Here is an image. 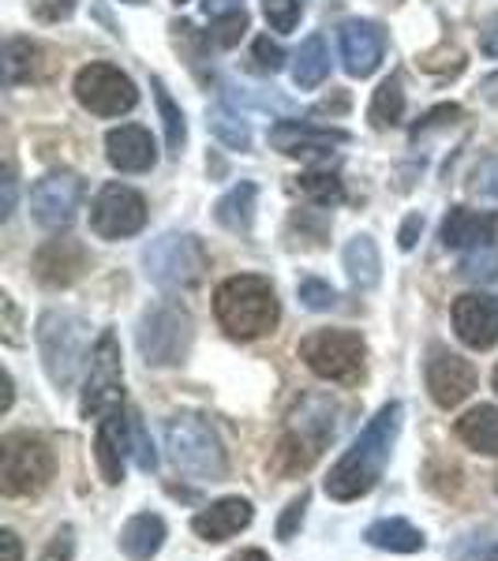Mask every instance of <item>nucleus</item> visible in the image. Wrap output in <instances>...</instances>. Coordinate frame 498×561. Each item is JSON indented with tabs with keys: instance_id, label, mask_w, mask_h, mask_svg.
Masks as SVG:
<instances>
[{
	"instance_id": "nucleus-44",
	"label": "nucleus",
	"mask_w": 498,
	"mask_h": 561,
	"mask_svg": "<svg viewBox=\"0 0 498 561\" xmlns=\"http://www.w3.org/2000/svg\"><path fill=\"white\" fill-rule=\"evenodd\" d=\"M454 121H461V105H439V108H431V113L423 116L420 124H416L412 135H423V131L442 128V124H454Z\"/></svg>"
},
{
	"instance_id": "nucleus-20",
	"label": "nucleus",
	"mask_w": 498,
	"mask_h": 561,
	"mask_svg": "<svg viewBox=\"0 0 498 561\" xmlns=\"http://www.w3.org/2000/svg\"><path fill=\"white\" fill-rule=\"evenodd\" d=\"M105 158L121 173H147V169H154V161H158V147H154L147 128L121 124V128L105 135Z\"/></svg>"
},
{
	"instance_id": "nucleus-1",
	"label": "nucleus",
	"mask_w": 498,
	"mask_h": 561,
	"mask_svg": "<svg viewBox=\"0 0 498 561\" xmlns=\"http://www.w3.org/2000/svg\"><path fill=\"white\" fill-rule=\"evenodd\" d=\"M401 415L405 409L397 401L383 404L375 412V420L356 434V442L338 457V465L326 476V494L333 502H356V497L375 491V483L383 479L386 465L394 457L397 434H401Z\"/></svg>"
},
{
	"instance_id": "nucleus-57",
	"label": "nucleus",
	"mask_w": 498,
	"mask_h": 561,
	"mask_svg": "<svg viewBox=\"0 0 498 561\" xmlns=\"http://www.w3.org/2000/svg\"><path fill=\"white\" fill-rule=\"evenodd\" d=\"M177 4H184V0H177Z\"/></svg>"
},
{
	"instance_id": "nucleus-29",
	"label": "nucleus",
	"mask_w": 498,
	"mask_h": 561,
	"mask_svg": "<svg viewBox=\"0 0 498 561\" xmlns=\"http://www.w3.org/2000/svg\"><path fill=\"white\" fill-rule=\"evenodd\" d=\"M405 116V90H401V79L391 76L383 87L371 94V105H367V121L375 131H386V128H397Z\"/></svg>"
},
{
	"instance_id": "nucleus-31",
	"label": "nucleus",
	"mask_w": 498,
	"mask_h": 561,
	"mask_svg": "<svg viewBox=\"0 0 498 561\" xmlns=\"http://www.w3.org/2000/svg\"><path fill=\"white\" fill-rule=\"evenodd\" d=\"M154 102H158V113H161V124H166V142H169V153L180 158L184 153V142H188V124H184V108H180L161 79H154Z\"/></svg>"
},
{
	"instance_id": "nucleus-25",
	"label": "nucleus",
	"mask_w": 498,
	"mask_h": 561,
	"mask_svg": "<svg viewBox=\"0 0 498 561\" xmlns=\"http://www.w3.org/2000/svg\"><path fill=\"white\" fill-rule=\"evenodd\" d=\"M256 198H259V187L251 184V180H244V184H237L233 192H225L214 206L217 225L229 232H251V221H256Z\"/></svg>"
},
{
	"instance_id": "nucleus-36",
	"label": "nucleus",
	"mask_w": 498,
	"mask_h": 561,
	"mask_svg": "<svg viewBox=\"0 0 498 561\" xmlns=\"http://www.w3.org/2000/svg\"><path fill=\"white\" fill-rule=\"evenodd\" d=\"M262 15H267L270 31L288 34V31H296V23H301L304 4L301 0H262Z\"/></svg>"
},
{
	"instance_id": "nucleus-14",
	"label": "nucleus",
	"mask_w": 498,
	"mask_h": 561,
	"mask_svg": "<svg viewBox=\"0 0 498 561\" xmlns=\"http://www.w3.org/2000/svg\"><path fill=\"white\" fill-rule=\"evenodd\" d=\"M423 375H428V393L439 409H457L476 389V367L450 348H431V359Z\"/></svg>"
},
{
	"instance_id": "nucleus-16",
	"label": "nucleus",
	"mask_w": 498,
	"mask_h": 561,
	"mask_svg": "<svg viewBox=\"0 0 498 561\" xmlns=\"http://www.w3.org/2000/svg\"><path fill=\"white\" fill-rule=\"evenodd\" d=\"M454 330L461 345L491 348L498 345V300L484 293H465L454 300Z\"/></svg>"
},
{
	"instance_id": "nucleus-50",
	"label": "nucleus",
	"mask_w": 498,
	"mask_h": 561,
	"mask_svg": "<svg viewBox=\"0 0 498 561\" xmlns=\"http://www.w3.org/2000/svg\"><path fill=\"white\" fill-rule=\"evenodd\" d=\"M203 12L211 20H222V15H233V12H244L240 0H203Z\"/></svg>"
},
{
	"instance_id": "nucleus-49",
	"label": "nucleus",
	"mask_w": 498,
	"mask_h": 561,
	"mask_svg": "<svg viewBox=\"0 0 498 561\" xmlns=\"http://www.w3.org/2000/svg\"><path fill=\"white\" fill-rule=\"evenodd\" d=\"M479 49L487 53V57H498V15L484 23V31H479Z\"/></svg>"
},
{
	"instance_id": "nucleus-53",
	"label": "nucleus",
	"mask_w": 498,
	"mask_h": 561,
	"mask_svg": "<svg viewBox=\"0 0 498 561\" xmlns=\"http://www.w3.org/2000/svg\"><path fill=\"white\" fill-rule=\"evenodd\" d=\"M12 397H15V386H12V375L4 370V401H0V412L12 409Z\"/></svg>"
},
{
	"instance_id": "nucleus-45",
	"label": "nucleus",
	"mask_w": 498,
	"mask_h": 561,
	"mask_svg": "<svg viewBox=\"0 0 498 561\" xmlns=\"http://www.w3.org/2000/svg\"><path fill=\"white\" fill-rule=\"evenodd\" d=\"M34 12H38V20H45V23H57L76 12V0H38Z\"/></svg>"
},
{
	"instance_id": "nucleus-27",
	"label": "nucleus",
	"mask_w": 498,
	"mask_h": 561,
	"mask_svg": "<svg viewBox=\"0 0 498 561\" xmlns=\"http://www.w3.org/2000/svg\"><path fill=\"white\" fill-rule=\"evenodd\" d=\"M346 274L356 288H375L383 277V259L371 237H352L346 243Z\"/></svg>"
},
{
	"instance_id": "nucleus-2",
	"label": "nucleus",
	"mask_w": 498,
	"mask_h": 561,
	"mask_svg": "<svg viewBox=\"0 0 498 561\" xmlns=\"http://www.w3.org/2000/svg\"><path fill=\"white\" fill-rule=\"evenodd\" d=\"M214 314L229 337L256 341V337L274 333L278 319H282V307H278V293L267 277L240 274V277H229L217 285Z\"/></svg>"
},
{
	"instance_id": "nucleus-38",
	"label": "nucleus",
	"mask_w": 498,
	"mask_h": 561,
	"mask_svg": "<svg viewBox=\"0 0 498 561\" xmlns=\"http://www.w3.org/2000/svg\"><path fill=\"white\" fill-rule=\"evenodd\" d=\"M296 296H301V304L307 311H330L333 304H338V293H333V285H326L319 277H304L301 288H296Z\"/></svg>"
},
{
	"instance_id": "nucleus-17",
	"label": "nucleus",
	"mask_w": 498,
	"mask_h": 561,
	"mask_svg": "<svg viewBox=\"0 0 498 561\" xmlns=\"http://www.w3.org/2000/svg\"><path fill=\"white\" fill-rule=\"evenodd\" d=\"M87 270V248L71 237H60V240H49L45 248H38L34 255V277L49 288H68L83 277Z\"/></svg>"
},
{
	"instance_id": "nucleus-3",
	"label": "nucleus",
	"mask_w": 498,
	"mask_h": 561,
	"mask_svg": "<svg viewBox=\"0 0 498 561\" xmlns=\"http://www.w3.org/2000/svg\"><path fill=\"white\" fill-rule=\"evenodd\" d=\"M333 431H338L333 404L326 397H307L301 409L288 415V427L274 454V468L282 476H304L322 457V449L330 446Z\"/></svg>"
},
{
	"instance_id": "nucleus-6",
	"label": "nucleus",
	"mask_w": 498,
	"mask_h": 561,
	"mask_svg": "<svg viewBox=\"0 0 498 561\" xmlns=\"http://www.w3.org/2000/svg\"><path fill=\"white\" fill-rule=\"evenodd\" d=\"M57 472L49 442L31 431H15L0 442V491L4 497H31L49 486Z\"/></svg>"
},
{
	"instance_id": "nucleus-28",
	"label": "nucleus",
	"mask_w": 498,
	"mask_h": 561,
	"mask_svg": "<svg viewBox=\"0 0 498 561\" xmlns=\"http://www.w3.org/2000/svg\"><path fill=\"white\" fill-rule=\"evenodd\" d=\"M326 76H330V49L319 34H312L293 57V83L301 90H315Z\"/></svg>"
},
{
	"instance_id": "nucleus-51",
	"label": "nucleus",
	"mask_w": 498,
	"mask_h": 561,
	"mask_svg": "<svg viewBox=\"0 0 498 561\" xmlns=\"http://www.w3.org/2000/svg\"><path fill=\"white\" fill-rule=\"evenodd\" d=\"M0 547H4V561H23V547H20V536L15 531H0Z\"/></svg>"
},
{
	"instance_id": "nucleus-19",
	"label": "nucleus",
	"mask_w": 498,
	"mask_h": 561,
	"mask_svg": "<svg viewBox=\"0 0 498 561\" xmlns=\"http://www.w3.org/2000/svg\"><path fill=\"white\" fill-rule=\"evenodd\" d=\"M349 142L346 131L338 128H315L304 121H278L270 128V147L288 153V158H315V153H330V147Z\"/></svg>"
},
{
	"instance_id": "nucleus-30",
	"label": "nucleus",
	"mask_w": 498,
	"mask_h": 561,
	"mask_svg": "<svg viewBox=\"0 0 498 561\" xmlns=\"http://www.w3.org/2000/svg\"><path fill=\"white\" fill-rule=\"evenodd\" d=\"M206 128H211L214 139L225 142L229 150H251V128H248V121H244L240 113H233V108H225V105L206 108Z\"/></svg>"
},
{
	"instance_id": "nucleus-56",
	"label": "nucleus",
	"mask_w": 498,
	"mask_h": 561,
	"mask_svg": "<svg viewBox=\"0 0 498 561\" xmlns=\"http://www.w3.org/2000/svg\"><path fill=\"white\" fill-rule=\"evenodd\" d=\"M128 4H143V0H128Z\"/></svg>"
},
{
	"instance_id": "nucleus-26",
	"label": "nucleus",
	"mask_w": 498,
	"mask_h": 561,
	"mask_svg": "<svg viewBox=\"0 0 498 561\" xmlns=\"http://www.w3.org/2000/svg\"><path fill=\"white\" fill-rule=\"evenodd\" d=\"M457 438L468 449L487 457H498V409L495 404H479V409L465 412L457 420Z\"/></svg>"
},
{
	"instance_id": "nucleus-4",
	"label": "nucleus",
	"mask_w": 498,
	"mask_h": 561,
	"mask_svg": "<svg viewBox=\"0 0 498 561\" xmlns=\"http://www.w3.org/2000/svg\"><path fill=\"white\" fill-rule=\"evenodd\" d=\"M166 449L177 472H184L195 483H217L229 472L222 438L203 415H173V420H166Z\"/></svg>"
},
{
	"instance_id": "nucleus-10",
	"label": "nucleus",
	"mask_w": 498,
	"mask_h": 561,
	"mask_svg": "<svg viewBox=\"0 0 498 561\" xmlns=\"http://www.w3.org/2000/svg\"><path fill=\"white\" fill-rule=\"evenodd\" d=\"M124 409V367H121V341L113 330H105L102 337L90 348V370H87V386H83V401L79 412L83 420H102V415Z\"/></svg>"
},
{
	"instance_id": "nucleus-18",
	"label": "nucleus",
	"mask_w": 498,
	"mask_h": 561,
	"mask_svg": "<svg viewBox=\"0 0 498 561\" xmlns=\"http://www.w3.org/2000/svg\"><path fill=\"white\" fill-rule=\"evenodd\" d=\"M132 446V427H128V412L116 409L98 420L94 434V457H98V472L109 486L124 483V454Z\"/></svg>"
},
{
	"instance_id": "nucleus-24",
	"label": "nucleus",
	"mask_w": 498,
	"mask_h": 561,
	"mask_svg": "<svg viewBox=\"0 0 498 561\" xmlns=\"http://www.w3.org/2000/svg\"><path fill=\"white\" fill-rule=\"evenodd\" d=\"M364 539L371 542L375 550H391V554H420L423 547H428V539H423L420 528H412L409 520L401 517H383L375 520L371 528L364 531Z\"/></svg>"
},
{
	"instance_id": "nucleus-23",
	"label": "nucleus",
	"mask_w": 498,
	"mask_h": 561,
	"mask_svg": "<svg viewBox=\"0 0 498 561\" xmlns=\"http://www.w3.org/2000/svg\"><path fill=\"white\" fill-rule=\"evenodd\" d=\"M166 536H169V528L158 513H135L121 528V550H124V558H132V561H150L166 547Z\"/></svg>"
},
{
	"instance_id": "nucleus-15",
	"label": "nucleus",
	"mask_w": 498,
	"mask_h": 561,
	"mask_svg": "<svg viewBox=\"0 0 498 561\" xmlns=\"http://www.w3.org/2000/svg\"><path fill=\"white\" fill-rule=\"evenodd\" d=\"M386 53V31L371 20H349L341 23V60L346 71L356 79L375 76V68L383 65Z\"/></svg>"
},
{
	"instance_id": "nucleus-21",
	"label": "nucleus",
	"mask_w": 498,
	"mask_h": 561,
	"mask_svg": "<svg viewBox=\"0 0 498 561\" xmlns=\"http://www.w3.org/2000/svg\"><path fill=\"white\" fill-rule=\"evenodd\" d=\"M251 517H256L251 502H244V497H222V502H214L211 510L195 513L192 531L206 542H225V539L240 536V531L251 524Z\"/></svg>"
},
{
	"instance_id": "nucleus-52",
	"label": "nucleus",
	"mask_w": 498,
	"mask_h": 561,
	"mask_svg": "<svg viewBox=\"0 0 498 561\" xmlns=\"http://www.w3.org/2000/svg\"><path fill=\"white\" fill-rule=\"evenodd\" d=\"M479 94H484L491 105H498V71H495V76H487L484 83H479Z\"/></svg>"
},
{
	"instance_id": "nucleus-11",
	"label": "nucleus",
	"mask_w": 498,
	"mask_h": 561,
	"mask_svg": "<svg viewBox=\"0 0 498 561\" xmlns=\"http://www.w3.org/2000/svg\"><path fill=\"white\" fill-rule=\"evenodd\" d=\"M76 98L94 116H124L139 102V90L121 68L113 65H87L76 76Z\"/></svg>"
},
{
	"instance_id": "nucleus-32",
	"label": "nucleus",
	"mask_w": 498,
	"mask_h": 561,
	"mask_svg": "<svg viewBox=\"0 0 498 561\" xmlns=\"http://www.w3.org/2000/svg\"><path fill=\"white\" fill-rule=\"evenodd\" d=\"M38 57H42V49L31 38H12V42H8L4 45V83L15 87V83H26V79H34Z\"/></svg>"
},
{
	"instance_id": "nucleus-54",
	"label": "nucleus",
	"mask_w": 498,
	"mask_h": 561,
	"mask_svg": "<svg viewBox=\"0 0 498 561\" xmlns=\"http://www.w3.org/2000/svg\"><path fill=\"white\" fill-rule=\"evenodd\" d=\"M229 561H270L262 550H240V554H233Z\"/></svg>"
},
{
	"instance_id": "nucleus-22",
	"label": "nucleus",
	"mask_w": 498,
	"mask_h": 561,
	"mask_svg": "<svg viewBox=\"0 0 498 561\" xmlns=\"http://www.w3.org/2000/svg\"><path fill=\"white\" fill-rule=\"evenodd\" d=\"M498 232L495 214L484 210H468V206H454L442 221V248L450 251H465V248H484L491 243Z\"/></svg>"
},
{
	"instance_id": "nucleus-55",
	"label": "nucleus",
	"mask_w": 498,
	"mask_h": 561,
	"mask_svg": "<svg viewBox=\"0 0 498 561\" xmlns=\"http://www.w3.org/2000/svg\"><path fill=\"white\" fill-rule=\"evenodd\" d=\"M491 382H495V389H498V367H495V378H491Z\"/></svg>"
},
{
	"instance_id": "nucleus-41",
	"label": "nucleus",
	"mask_w": 498,
	"mask_h": 561,
	"mask_svg": "<svg viewBox=\"0 0 498 561\" xmlns=\"http://www.w3.org/2000/svg\"><path fill=\"white\" fill-rule=\"evenodd\" d=\"M244 31H248V15L244 12H233V15H222V20H214V31H211V38L222 45V49H233L240 38H244Z\"/></svg>"
},
{
	"instance_id": "nucleus-12",
	"label": "nucleus",
	"mask_w": 498,
	"mask_h": 561,
	"mask_svg": "<svg viewBox=\"0 0 498 561\" xmlns=\"http://www.w3.org/2000/svg\"><path fill=\"white\" fill-rule=\"evenodd\" d=\"M147 225V203L128 184H105L90 206V229L102 240H128Z\"/></svg>"
},
{
	"instance_id": "nucleus-34",
	"label": "nucleus",
	"mask_w": 498,
	"mask_h": 561,
	"mask_svg": "<svg viewBox=\"0 0 498 561\" xmlns=\"http://www.w3.org/2000/svg\"><path fill=\"white\" fill-rule=\"evenodd\" d=\"M461 277L465 280H498V248L495 243H484V248H473L465 259H461Z\"/></svg>"
},
{
	"instance_id": "nucleus-7",
	"label": "nucleus",
	"mask_w": 498,
	"mask_h": 561,
	"mask_svg": "<svg viewBox=\"0 0 498 561\" xmlns=\"http://www.w3.org/2000/svg\"><path fill=\"white\" fill-rule=\"evenodd\" d=\"M87 322L68 311H45L38 319V352L45 375L57 389H68L76 382L87 356Z\"/></svg>"
},
{
	"instance_id": "nucleus-8",
	"label": "nucleus",
	"mask_w": 498,
	"mask_h": 561,
	"mask_svg": "<svg viewBox=\"0 0 498 561\" xmlns=\"http://www.w3.org/2000/svg\"><path fill=\"white\" fill-rule=\"evenodd\" d=\"M364 341L352 330H315L301 341V359L326 382L356 386L364 378Z\"/></svg>"
},
{
	"instance_id": "nucleus-46",
	"label": "nucleus",
	"mask_w": 498,
	"mask_h": 561,
	"mask_svg": "<svg viewBox=\"0 0 498 561\" xmlns=\"http://www.w3.org/2000/svg\"><path fill=\"white\" fill-rule=\"evenodd\" d=\"M0 307H4V322H8L4 341H8V345H15V341H20V314H15L12 296H0Z\"/></svg>"
},
{
	"instance_id": "nucleus-48",
	"label": "nucleus",
	"mask_w": 498,
	"mask_h": 561,
	"mask_svg": "<svg viewBox=\"0 0 498 561\" xmlns=\"http://www.w3.org/2000/svg\"><path fill=\"white\" fill-rule=\"evenodd\" d=\"M423 232V217L420 214H412V217H405V225H401V237H397V243H401L405 251H412L416 248V237Z\"/></svg>"
},
{
	"instance_id": "nucleus-42",
	"label": "nucleus",
	"mask_w": 498,
	"mask_h": 561,
	"mask_svg": "<svg viewBox=\"0 0 498 561\" xmlns=\"http://www.w3.org/2000/svg\"><path fill=\"white\" fill-rule=\"evenodd\" d=\"M307 502H312V494L301 491L293 497V502L285 505V513H282V520H278V539H293L296 531H301V524H304V513H307Z\"/></svg>"
},
{
	"instance_id": "nucleus-40",
	"label": "nucleus",
	"mask_w": 498,
	"mask_h": 561,
	"mask_svg": "<svg viewBox=\"0 0 498 561\" xmlns=\"http://www.w3.org/2000/svg\"><path fill=\"white\" fill-rule=\"evenodd\" d=\"M285 65V49L278 42H270L267 34L262 38H256V45H251V68L262 71V76H274L278 68Z\"/></svg>"
},
{
	"instance_id": "nucleus-5",
	"label": "nucleus",
	"mask_w": 498,
	"mask_h": 561,
	"mask_svg": "<svg viewBox=\"0 0 498 561\" xmlns=\"http://www.w3.org/2000/svg\"><path fill=\"white\" fill-rule=\"evenodd\" d=\"M143 270L166 293H192L211 270V255L192 232H166L143 251Z\"/></svg>"
},
{
	"instance_id": "nucleus-43",
	"label": "nucleus",
	"mask_w": 498,
	"mask_h": 561,
	"mask_svg": "<svg viewBox=\"0 0 498 561\" xmlns=\"http://www.w3.org/2000/svg\"><path fill=\"white\" fill-rule=\"evenodd\" d=\"M76 558V528L65 524V528L57 531V536L49 539V547H45L42 561H71Z\"/></svg>"
},
{
	"instance_id": "nucleus-33",
	"label": "nucleus",
	"mask_w": 498,
	"mask_h": 561,
	"mask_svg": "<svg viewBox=\"0 0 498 561\" xmlns=\"http://www.w3.org/2000/svg\"><path fill=\"white\" fill-rule=\"evenodd\" d=\"M296 187H301V192L319 206H338L341 198H346V187H341L338 173H322V169L304 173L301 180H296Z\"/></svg>"
},
{
	"instance_id": "nucleus-37",
	"label": "nucleus",
	"mask_w": 498,
	"mask_h": 561,
	"mask_svg": "<svg viewBox=\"0 0 498 561\" xmlns=\"http://www.w3.org/2000/svg\"><path fill=\"white\" fill-rule=\"evenodd\" d=\"M128 427H132V457L139 465V472H154L158 468V454H154V442L147 427H143L139 412H128Z\"/></svg>"
},
{
	"instance_id": "nucleus-9",
	"label": "nucleus",
	"mask_w": 498,
	"mask_h": 561,
	"mask_svg": "<svg viewBox=\"0 0 498 561\" xmlns=\"http://www.w3.org/2000/svg\"><path fill=\"white\" fill-rule=\"evenodd\" d=\"M195 341L192 319L188 311H180L173 304H161L154 311L143 314L139 322V352L147 359V367H177L188 359Z\"/></svg>"
},
{
	"instance_id": "nucleus-13",
	"label": "nucleus",
	"mask_w": 498,
	"mask_h": 561,
	"mask_svg": "<svg viewBox=\"0 0 498 561\" xmlns=\"http://www.w3.org/2000/svg\"><path fill=\"white\" fill-rule=\"evenodd\" d=\"M83 203V180L76 173H49L31 187V214L42 229H68Z\"/></svg>"
},
{
	"instance_id": "nucleus-39",
	"label": "nucleus",
	"mask_w": 498,
	"mask_h": 561,
	"mask_svg": "<svg viewBox=\"0 0 498 561\" xmlns=\"http://www.w3.org/2000/svg\"><path fill=\"white\" fill-rule=\"evenodd\" d=\"M454 561H498V536H465L454 547Z\"/></svg>"
},
{
	"instance_id": "nucleus-47",
	"label": "nucleus",
	"mask_w": 498,
	"mask_h": 561,
	"mask_svg": "<svg viewBox=\"0 0 498 561\" xmlns=\"http://www.w3.org/2000/svg\"><path fill=\"white\" fill-rule=\"evenodd\" d=\"M0 187H4V203H0V217H12L15 210V169L4 165V180H0Z\"/></svg>"
},
{
	"instance_id": "nucleus-35",
	"label": "nucleus",
	"mask_w": 498,
	"mask_h": 561,
	"mask_svg": "<svg viewBox=\"0 0 498 561\" xmlns=\"http://www.w3.org/2000/svg\"><path fill=\"white\" fill-rule=\"evenodd\" d=\"M468 195L479 198L484 206H498V153L484 158L468 176Z\"/></svg>"
}]
</instances>
